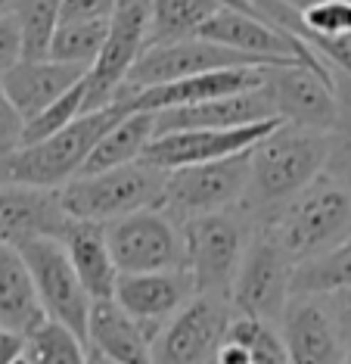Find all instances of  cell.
I'll return each mask as SVG.
<instances>
[{
    "instance_id": "obj_1",
    "label": "cell",
    "mask_w": 351,
    "mask_h": 364,
    "mask_svg": "<svg viewBox=\"0 0 351 364\" xmlns=\"http://www.w3.org/2000/svg\"><path fill=\"white\" fill-rule=\"evenodd\" d=\"M330 153L327 131L298 128L280 122L249 150V178L237 212L246 215L249 225L264 218L277 205L305 190L314 178L323 175Z\"/></svg>"
},
{
    "instance_id": "obj_2",
    "label": "cell",
    "mask_w": 351,
    "mask_h": 364,
    "mask_svg": "<svg viewBox=\"0 0 351 364\" xmlns=\"http://www.w3.org/2000/svg\"><path fill=\"white\" fill-rule=\"evenodd\" d=\"M252 225L271 237L292 264L308 262L351 234V184L320 175Z\"/></svg>"
},
{
    "instance_id": "obj_3",
    "label": "cell",
    "mask_w": 351,
    "mask_h": 364,
    "mask_svg": "<svg viewBox=\"0 0 351 364\" xmlns=\"http://www.w3.org/2000/svg\"><path fill=\"white\" fill-rule=\"evenodd\" d=\"M128 109L124 100H115L103 109L81 112L75 122L60 128L35 144H25L19 150L0 159V184H28V187H53L60 190L72 178L81 175L90 150L106 128H112Z\"/></svg>"
},
{
    "instance_id": "obj_4",
    "label": "cell",
    "mask_w": 351,
    "mask_h": 364,
    "mask_svg": "<svg viewBox=\"0 0 351 364\" xmlns=\"http://www.w3.org/2000/svg\"><path fill=\"white\" fill-rule=\"evenodd\" d=\"M165 175L168 171L156 168L144 159L115 165V168L106 171L72 178L69 184L60 187V203L69 218L109 225L122 215L153 209V205L162 203Z\"/></svg>"
},
{
    "instance_id": "obj_5",
    "label": "cell",
    "mask_w": 351,
    "mask_h": 364,
    "mask_svg": "<svg viewBox=\"0 0 351 364\" xmlns=\"http://www.w3.org/2000/svg\"><path fill=\"white\" fill-rule=\"evenodd\" d=\"M180 230L183 250H187V271L193 277L196 293L227 296L230 299L233 274H237L249 234H252L249 218L237 209L208 212L180 221Z\"/></svg>"
},
{
    "instance_id": "obj_6",
    "label": "cell",
    "mask_w": 351,
    "mask_h": 364,
    "mask_svg": "<svg viewBox=\"0 0 351 364\" xmlns=\"http://www.w3.org/2000/svg\"><path fill=\"white\" fill-rule=\"evenodd\" d=\"M103 228L119 274H149V271L187 268L180 221H174L158 205L122 215V218H115Z\"/></svg>"
},
{
    "instance_id": "obj_7",
    "label": "cell",
    "mask_w": 351,
    "mask_h": 364,
    "mask_svg": "<svg viewBox=\"0 0 351 364\" xmlns=\"http://www.w3.org/2000/svg\"><path fill=\"white\" fill-rule=\"evenodd\" d=\"M292 259L271 237L252 230L230 284L233 314L280 324L283 309L292 299Z\"/></svg>"
},
{
    "instance_id": "obj_8",
    "label": "cell",
    "mask_w": 351,
    "mask_h": 364,
    "mask_svg": "<svg viewBox=\"0 0 351 364\" xmlns=\"http://www.w3.org/2000/svg\"><path fill=\"white\" fill-rule=\"evenodd\" d=\"M249 150L227 156V159L199 162V165L168 171L158 209H165L174 221H187V218L208 215V212L237 209L242 190H246V178H249Z\"/></svg>"
},
{
    "instance_id": "obj_9",
    "label": "cell",
    "mask_w": 351,
    "mask_h": 364,
    "mask_svg": "<svg viewBox=\"0 0 351 364\" xmlns=\"http://www.w3.org/2000/svg\"><path fill=\"white\" fill-rule=\"evenodd\" d=\"M230 318L233 305L227 296L196 293L153 336L149 358L153 364H212Z\"/></svg>"
},
{
    "instance_id": "obj_10",
    "label": "cell",
    "mask_w": 351,
    "mask_h": 364,
    "mask_svg": "<svg viewBox=\"0 0 351 364\" xmlns=\"http://www.w3.org/2000/svg\"><path fill=\"white\" fill-rule=\"evenodd\" d=\"M19 255L31 274V284H35L38 302H40V309H44L47 321L63 324L65 330H72V333L85 343L90 296L85 293L78 274H75L63 243L56 237H38V240L22 243Z\"/></svg>"
},
{
    "instance_id": "obj_11",
    "label": "cell",
    "mask_w": 351,
    "mask_h": 364,
    "mask_svg": "<svg viewBox=\"0 0 351 364\" xmlns=\"http://www.w3.org/2000/svg\"><path fill=\"white\" fill-rule=\"evenodd\" d=\"M146 0H119L115 13L109 16L103 47L85 75V112L103 109V106L119 100L131 65L137 63V56L146 47Z\"/></svg>"
},
{
    "instance_id": "obj_12",
    "label": "cell",
    "mask_w": 351,
    "mask_h": 364,
    "mask_svg": "<svg viewBox=\"0 0 351 364\" xmlns=\"http://www.w3.org/2000/svg\"><path fill=\"white\" fill-rule=\"evenodd\" d=\"M237 65H274V63L261 60V56H252V53L233 50V47L215 44V41H208V38H187V41H174V44L144 47V53L131 65L122 94H134V90H140V87L165 85V81H174L183 75H199V72L237 69Z\"/></svg>"
},
{
    "instance_id": "obj_13",
    "label": "cell",
    "mask_w": 351,
    "mask_h": 364,
    "mask_svg": "<svg viewBox=\"0 0 351 364\" xmlns=\"http://www.w3.org/2000/svg\"><path fill=\"white\" fill-rule=\"evenodd\" d=\"M264 87L271 94L280 122L298 128L330 131L336 119V81L333 72L311 69L305 63L267 65Z\"/></svg>"
},
{
    "instance_id": "obj_14",
    "label": "cell",
    "mask_w": 351,
    "mask_h": 364,
    "mask_svg": "<svg viewBox=\"0 0 351 364\" xmlns=\"http://www.w3.org/2000/svg\"><path fill=\"white\" fill-rule=\"evenodd\" d=\"M277 125H280V119H264V122H252V125H239V128H193V131L156 134L140 159L162 171L227 159V156L246 153L249 146H255L258 140L264 134H271Z\"/></svg>"
},
{
    "instance_id": "obj_15",
    "label": "cell",
    "mask_w": 351,
    "mask_h": 364,
    "mask_svg": "<svg viewBox=\"0 0 351 364\" xmlns=\"http://www.w3.org/2000/svg\"><path fill=\"white\" fill-rule=\"evenodd\" d=\"M196 296L193 277L187 268L171 271H149V274H119L112 299L137 321L144 336L153 343V336L178 309H183Z\"/></svg>"
},
{
    "instance_id": "obj_16",
    "label": "cell",
    "mask_w": 351,
    "mask_h": 364,
    "mask_svg": "<svg viewBox=\"0 0 351 364\" xmlns=\"http://www.w3.org/2000/svg\"><path fill=\"white\" fill-rule=\"evenodd\" d=\"M289 364H342L348 346L323 296H292L280 318Z\"/></svg>"
},
{
    "instance_id": "obj_17",
    "label": "cell",
    "mask_w": 351,
    "mask_h": 364,
    "mask_svg": "<svg viewBox=\"0 0 351 364\" xmlns=\"http://www.w3.org/2000/svg\"><path fill=\"white\" fill-rule=\"evenodd\" d=\"M267 65H237V69H215V72H199V75H183L165 85L140 87L134 94H122L119 100L128 103V109H174V106H190L202 100H218V97L242 94L264 85Z\"/></svg>"
},
{
    "instance_id": "obj_18",
    "label": "cell",
    "mask_w": 351,
    "mask_h": 364,
    "mask_svg": "<svg viewBox=\"0 0 351 364\" xmlns=\"http://www.w3.org/2000/svg\"><path fill=\"white\" fill-rule=\"evenodd\" d=\"M69 215L60 203V190L0 184V243L16 246L38 237H63Z\"/></svg>"
},
{
    "instance_id": "obj_19",
    "label": "cell",
    "mask_w": 351,
    "mask_h": 364,
    "mask_svg": "<svg viewBox=\"0 0 351 364\" xmlns=\"http://www.w3.org/2000/svg\"><path fill=\"white\" fill-rule=\"evenodd\" d=\"M277 119L267 87H252L242 94L218 97V100H202L190 106H174V109L156 112V134H171V131H193V128H239L252 122Z\"/></svg>"
},
{
    "instance_id": "obj_20",
    "label": "cell",
    "mask_w": 351,
    "mask_h": 364,
    "mask_svg": "<svg viewBox=\"0 0 351 364\" xmlns=\"http://www.w3.org/2000/svg\"><path fill=\"white\" fill-rule=\"evenodd\" d=\"M87 75V69L69 63H56L50 56L40 60H19L10 72L0 75V90L6 94L25 122L40 109H47L53 100H60L65 90H72L81 78Z\"/></svg>"
},
{
    "instance_id": "obj_21",
    "label": "cell",
    "mask_w": 351,
    "mask_h": 364,
    "mask_svg": "<svg viewBox=\"0 0 351 364\" xmlns=\"http://www.w3.org/2000/svg\"><path fill=\"white\" fill-rule=\"evenodd\" d=\"M60 243H63L65 255H69V262L81 280V287H85V293L90 296V302L112 299L115 280H119V268H115L109 243H106V228L97 225V221L69 218Z\"/></svg>"
},
{
    "instance_id": "obj_22",
    "label": "cell",
    "mask_w": 351,
    "mask_h": 364,
    "mask_svg": "<svg viewBox=\"0 0 351 364\" xmlns=\"http://www.w3.org/2000/svg\"><path fill=\"white\" fill-rule=\"evenodd\" d=\"M87 349L103 355L112 364H153L149 358V339L137 321L115 299L90 302L87 314Z\"/></svg>"
},
{
    "instance_id": "obj_23",
    "label": "cell",
    "mask_w": 351,
    "mask_h": 364,
    "mask_svg": "<svg viewBox=\"0 0 351 364\" xmlns=\"http://www.w3.org/2000/svg\"><path fill=\"white\" fill-rule=\"evenodd\" d=\"M47 321L38 302L35 284L16 246L0 243V330L28 336Z\"/></svg>"
},
{
    "instance_id": "obj_24",
    "label": "cell",
    "mask_w": 351,
    "mask_h": 364,
    "mask_svg": "<svg viewBox=\"0 0 351 364\" xmlns=\"http://www.w3.org/2000/svg\"><path fill=\"white\" fill-rule=\"evenodd\" d=\"M153 137H156V112H146V109L124 112L94 144L81 175H94V171H106V168H115V165L137 162Z\"/></svg>"
},
{
    "instance_id": "obj_25",
    "label": "cell",
    "mask_w": 351,
    "mask_h": 364,
    "mask_svg": "<svg viewBox=\"0 0 351 364\" xmlns=\"http://www.w3.org/2000/svg\"><path fill=\"white\" fill-rule=\"evenodd\" d=\"M146 47L196 38L199 28L212 19V13L224 6L218 0H146Z\"/></svg>"
},
{
    "instance_id": "obj_26",
    "label": "cell",
    "mask_w": 351,
    "mask_h": 364,
    "mask_svg": "<svg viewBox=\"0 0 351 364\" xmlns=\"http://www.w3.org/2000/svg\"><path fill=\"white\" fill-rule=\"evenodd\" d=\"M351 287V234L292 268V296H330Z\"/></svg>"
},
{
    "instance_id": "obj_27",
    "label": "cell",
    "mask_w": 351,
    "mask_h": 364,
    "mask_svg": "<svg viewBox=\"0 0 351 364\" xmlns=\"http://www.w3.org/2000/svg\"><path fill=\"white\" fill-rule=\"evenodd\" d=\"M106 28L109 19H72V22H60L50 38L47 56L56 63H69V65H81L90 69V63L97 60L99 47H103Z\"/></svg>"
},
{
    "instance_id": "obj_28",
    "label": "cell",
    "mask_w": 351,
    "mask_h": 364,
    "mask_svg": "<svg viewBox=\"0 0 351 364\" xmlns=\"http://www.w3.org/2000/svg\"><path fill=\"white\" fill-rule=\"evenodd\" d=\"M13 16L22 38V60L47 56L50 38H53L63 16V0H16Z\"/></svg>"
},
{
    "instance_id": "obj_29",
    "label": "cell",
    "mask_w": 351,
    "mask_h": 364,
    "mask_svg": "<svg viewBox=\"0 0 351 364\" xmlns=\"http://www.w3.org/2000/svg\"><path fill=\"white\" fill-rule=\"evenodd\" d=\"M22 358L28 364H87V346L56 321H44L25 336Z\"/></svg>"
},
{
    "instance_id": "obj_30",
    "label": "cell",
    "mask_w": 351,
    "mask_h": 364,
    "mask_svg": "<svg viewBox=\"0 0 351 364\" xmlns=\"http://www.w3.org/2000/svg\"><path fill=\"white\" fill-rule=\"evenodd\" d=\"M333 81H336V119H333V128L327 131L330 153L323 175L351 184V75L333 72Z\"/></svg>"
},
{
    "instance_id": "obj_31",
    "label": "cell",
    "mask_w": 351,
    "mask_h": 364,
    "mask_svg": "<svg viewBox=\"0 0 351 364\" xmlns=\"http://www.w3.org/2000/svg\"><path fill=\"white\" fill-rule=\"evenodd\" d=\"M224 339L239 343L242 349L249 352L252 364H289L286 346H283V336H280L277 324L246 318V314H233Z\"/></svg>"
},
{
    "instance_id": "obj_32",
    "label": "cell",
    "mask_w": 351,
    "mask_h": 364,
    "mask_svg": "<svg viewBox=\"0 0 351 364\" xmlns=\"http://www.w3.org/2000/svg\"><path fill=\"white\" fill-rule=\"evenodd\" d=\"M85 112V78L78 81L72 90H65L60 100H53L47 109H40L38 115H31L22 128V146L35 144V140H44L50 134H56L60 128H65L69 122H75Z\"/></svg>"
},
{
    "instance_id": "obj_33",
    "label": "cell",
    "mask_w": 351,
    "mask_h": 364,
    "mask_svg": "<svg viewBox=\"0 0 351 364\" xmlns=\"http://www.w3.org/2000/svg\"><path fill=\"white\" fill-rule=\"evenodd\" d=\"M22 128H25V119L19 115V109L6 100L4 90H0V159L22 146Z\"/></svg>"
},
{
    "instance_id": "obj_34",
    "label": "cell",
    "mask_w": 351,
    "mask_h": 364,
    "mask_svg": "<svg viewBox=\"0 0 351 364\" xmlns=\"http://www.w3.org/2000/svg\"><path fill=\"white\" fill-rule=\"evenodd\" d=\"M19 60H22L19 26H16V16L13 13H4V16H0V75H4V72H10Z\"/></svg>"
},
{
    "instance_id": "obj_35",
    "label": "cell",
    "mask_w": 351,
    "mask_h": 364,
    "mask_svg": "<svg viewBox=\"0 0 351 364\" xmlns=\"http://www.w3.org/2000/svg\"><path fill=\"white\" fill-rule=\"evenodd\" d=\"M119 6V0H63L60 22L72 19H109Z\"/></svg>"
},
{
    "instance_id": "obj_36",
    "label": "cell",
    "mask_w": 351,
    "mask_h": 364,
    "mask_svg": "<svg viewBox=\"0 0 351 364\" xmlns=\"http://www.w3.org/2000/svg\"><path fill=\"white\" fill-rule=\"evenodd\" d=\"M323 302H327L333 321H336L339 333H342V339H345V346H348V352H351V287L348 289H339V293L323 296Z\"/></svg>"
},
{
    "instance_id": "obj_37",
    "label": "cell",
    "mask_w": 351,
    "mask_h": 364,
    "mask_svg": "<svg viewBox=\"0 0 351 364\" xmlns=\"http://www.w3.org/2000/svg\"><path fill=\"white\" fill-rule=\"evenodd\" d=\"M22 349H25V336L0 330V364H16L22 358Z\"/></svg>"
},
{
    "instance_id": "obj_38",
    "label": "cell",
    "mask_w": 351,
    "mask_h": 364,
    "mask_svg": "<svg viewBox=\"0 0 351 364\" xmlns=\"http://www.w3.org/2000/svg\"><path fill=\"white\" fill-rule=\"evenodd\" d=\"M218 4H224V6H237V10H252V13H258L255 6H252V0H218Z\"/></svg>"
},
{
    "instance_id": "obj_39",
    "label": "cell",
    "mask_w": 351,
    "mask_h": 364,
    "mask_svg": "<svg viewBox=\"0 0 351 364\" xmlns=\"http://www.w3.org/2000/svg\"><path fill=\"white\" fill-rule=\"evenodd\" d=\"M283 4H289L292 10H298V13H305L308 6H314V4H320V0H283Z\"/></svg>"
},
{
    "instance_id": "obj_40",
    "label": "cell",
    "mask_w": 351,
    "mask_h": 364,
    "mask_svg": "<svg viewBox=\"0 0 351 364\" xmlns=\"http://www.w3.org/2000/svg\"><path fill=\"white\" fill-rule=\"evenodd\" d=\"M87 364H112V361H106L103 355H97V352H90V349H87Z\"/></svg>"
},
{
    "instance_id": "obj_41",
    "label": "cell",
    "mask_w": 351,
    "mask_h": 364,
    "mask_svg": "<svg viewBox=\"0 0 351 364\" xmlns=\"http://www.w3.org/2000/svg\"><path fill=\"white\" fill-rule=\"evenodd\" d=\"M13 4H16V0H0V16H4V13H13Z\"/></svg>"
},
{
    "instance_id": "obj_42",
    "label": "cell",
    "mask_w": 351,
    "mask_h": 364,
    "mask_svg": "<svg viewBox=\"0 0 351 364\" xmlns=\"http://www.w3.org/2000/svg\"><path fill=\"white\" fill-rule=\"evenodd\" d=\"M342 364H351V352H348V355H345V361H342Z\"/></svg>"
},
{
    "instance_id": "obj_43",
    "label": "cell",
    "mask_w": 351,
    "mask_h": 364,
    "mask_svg": "<svg viewBox=\"0 0 351 364\" xmlns=\"http://www.w3.org/2000/svg\"><path fill=\"white\" fill-rule=\"evenodd\" d=\"M16 364H28V361H25V358H19V361H16Z\"/></svg>"
}]
</instances>
